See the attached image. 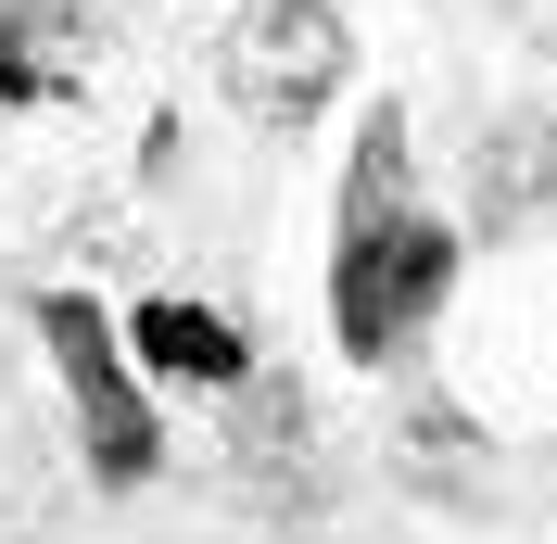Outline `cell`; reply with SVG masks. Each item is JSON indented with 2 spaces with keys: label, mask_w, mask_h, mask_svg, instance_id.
<instances>
[{
  "label": "cell",
  "mask_w": 557,
  "mask_h": 544,
  "mask_svg": "<svg viewBox=\"0 0 557 544\" xmlns=\"http://www.w3.org/2000/svg\"><path fill=\"white\" fill-rule=\"evenodd\" d=\"M456 279V240L431 228V215L381 203V215H343V267H330V317H343V342L381 368L393 342H418V317L444 305Z\"/></svg>",
  "instance_id": "1"
},
{
  "label": "cell",
  "mask_w": 557,
  "mask_h": 544,
  "mask_svg": "<svg viewBox=\"0 0 557 544\" xmlns=\"http://www.w3.org/2000/svg\"><path fill=\"white\" fill-rule=\"evenodd\" d=\"M343 13L330 0H242V26H228V102L253 114V127H305L330 89H343Z\"/></svg>",
  "instance_id": "2"
},
{
  "label": "cell",
  "mask_w": 557,
  "mask_h": 544,
  "mask_svg": "<svg viewBox=\"0 0 557 544\" xmlns=\"http://www.w3.org/2000/svg\"><path fill=\"white\" fill-rule=\"evenodd\" d=\"M38 330H51V355H64L76 418H89V469H102V481H152V406L127 393V342L89 317V292H51Z\"/></svg>",
  "instance_id": "3"
},
{
  "label": "cell",
  "mask_w": 557,
  "mask_h": 544,
  "mask_svg": "<svg viewBox=\"0 0 557 544\" xmlns=\"http://www.w3.org/2000/svg\"><path fill=\"white\" fill-rule=\"evenodd\" d=\"M139 355H152L165 380H242V368H253L242 330L203 317V305H139Z\"/></svg>",
  "instance_id": "4"
},
{
  "label": "cell",
  "mask_w": 557,
  "mask_h": 544,
  "mask_svg": "<svg viewBox=\"0 0 557 544\" xmlns=\"http://www.w3.org/2000/svg\"><path fill=\"white\" fill-rule=\"evenodd\" d=\"M76 13H89V0H0V102H26V89L64 76Z\"/></svg>",
  "instance_id": "5"
}]
</instances>
